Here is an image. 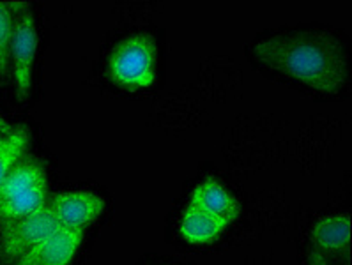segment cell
I'll return each mask as SVG.
<instances>
[{"instance_id": "15", "label": "cell", "mask_w": 352, "mask_h": 265, "mask_svg": "<svg viewBox=\"0 0 352 265\" xmlns=\"http://www.w3.org/2000/svg\"><path fill=\"white\" fill-rule=\"evenodd\" d=\"M2 137H4V135H0V140H2Z\"/></svg>"}, {"instance_id": "10", "label": "cell", "mask_w": 352, "mask_h": 265, "mask_svg": "<svg viewBox=\"0 0 352 265\" xmlns=\"http://www.w3.org/2000/svg\"><path fill=\"white\" fill-rule=\"evenodd\" d=\"M230 223L188 205L179 220V233L191 244H211L220 239Z\"/></svg>"}, {"instance_id": "7", "label": "cell", "mask_w": 352, "mask_h": 265, "mask_svg": "<svg viewBox=\"0 0 352 265\" xmlns=\"http://www.w3.org/2000/svg\"><path fill=\"white\" fill-rule=\"evenodd\" d=\"M83 237L85 230L58 228L11 265H69L82 246Z\"/></svg>"}, {"instance_id": "8", "label": "cell", "mask_w": 352, "mask_h": 265, "mask_svg": "<svg viewBox=\"0 0 352 265\" xmlns=\"http://www.w3.org/2000/svg\"><path fill=\"white\" fill-rule=\"evenodd\" d=\"M190 207H195L199 211L211 214L218 220H223L232 224L237 220L241 207L236 196L223 186V184L214 177H209L199 184L191 193Z\"/></svg>"}, {"instance_id": "4", "label": "cell", "mask_w": 352, "mask_h": 265, "mask_svg": "<svg viewBox=\"0 0 352 265\" xmlns=\"http://www.w3.org/2000/svg\"><path fill=\"white\" fill-rule=\"evenodd\" d=\"M14 11V30L11 43V76L21 100L30 94L34 62L38 55V29L32 9L27 2H11Z\"/></svg>"}, {"instance_id": "1", "label": "cell", "mask_w": 352, "mask_h": 265, "mask_svg": "<svg viewBox=\"0 0 352 265\" xmlns=\"http://www.w3.org/2000/svg\"><path fill=\"white\" fill-rule=\"evenodd\" d=\"M252 54L262 66L320 94H338L349 78L344 43L327 30L274 34L253 46Z\"/></svg>"}, {"instance_id": "13", "label": "cell", "mask_w": 352, "mask_h": 265, "mask_svg": "<svg viewBox=\"0 0 352 265\" xmlns=\"http://www.w3.org/2000/svg\"><path fill=\"white\" fill-rule=\"evenodd\" d=\"M307 265H329V264H327L326 257H324V253H320V251H317L315 248H311L310 251H308Z\"/></svg>"}, {"instance_id": "3", "label": "cell", "mask_w": 352, "mask_h": 265, "mask_svg": "<svg viewBox=\"0 0 352 265\" xmlns=\"http://www.w3.org/2000/svg\"><path fill=\"white\" fill-rule=\"evenodd\" d=\"M48 202L46 174L36 161H20L0 184V221L2 224L32 214Z\"/></svg>"}, {"instance_id": "9", "label": "cell", "mask_w": 352, "mask_h": 265, "mask_svg": "<svg viewBox=\"0 0 352 265\" xmlns=\"http://www.w3.org/2000/svg\"><path fill=\"white\" fill-rule=\"evenodd\" d=\"M352 220L349 214L324 216L311 228V242L320 253H342L351 244Z\"/></svg>"}, {"instance_id": "14", "label": "cell", "mask_w": 352, "mask_h": 265, "mask_svg": "<svg viewBox=\"0 0 352 265\" xmlns=\"http://www.w3.org/2000/svg\"><path fill=\"white\" fill-rule=\"evenodd\" d=\"M9 131H11V129H9L8 122H6V120L0 117V135H8Z\"/></svg>"}, {"instance_id": "5", "label": "cell", "mask_w": 352, "mask_h": 265, "mask_svg": "<svg viewBox=\"0 0 352 265\" xmlns=\"http://www.w3.org/2000/svg\"><path fill=\"white\" fill-rule=\"evenodd\" d=\"M58 228L63 227L55 218L48 202L38 211H34L32 214L2 224V235H0L2 258L9 264H13L23 253H27L34 246L39 244L41 240H45L46 237L57 232Z\"/></svg>"}, {"instance_id": "6", "label": "cell", "mask_w": 352, "mask_h": 265, "mask_svg": "<svg viewBox=\"0 0 352 265\" xmlns=\"http://www.w3.org/2000/svg\"><path fill=\"white\" fill-rule=\"evenodd\" d=\"M55 218L63 228L85 230L89 224L100 220L107 209V202L94 191H63L48 200Z\"/></svg>"}, {"instance_id": "2", "label": "cell", "mask_w": 352, "mask_h": 265, "mask_svg": "<svg viewBox=\"0 0 352 265\" xmlns=\"http://www.w3.org/2000/svg\"><path fill=\"white\" fill-rule=\"evenodd\" d=\"M157 46L153 36L131 34L117 43L108 55V76L119 87L142 91L156 82Z\"/></svg>"}, {"instance_id": "11", "label": "cell", "mask_w": 352, "mask_h": 265, "mask_svg": "<svg viewBox=\"0 0 352 265\" xmlns=\"http://www.w3.org/2000/svg\"><path fill=\"white\" fill-rule=\"evenodd\" d=\"M29 141V132L23 128L11 129L0 140V184L4 183L9 172L20 163Z\"/></svg>"}, {"instance_id": "12", "label": "cell", "mask_w": 352, "mask_h": 265, "mask_svg": "<svg viewBox=\"0 0 352 265\" xmlns=\"http://www.w3.org/2000/svg\"><path fill=\"white\" fill-rule=\"evenodd\" d=\"M14 30V11L11 2L0 0V76L11 75V43Z\"/></svg>"}]
</instances>
